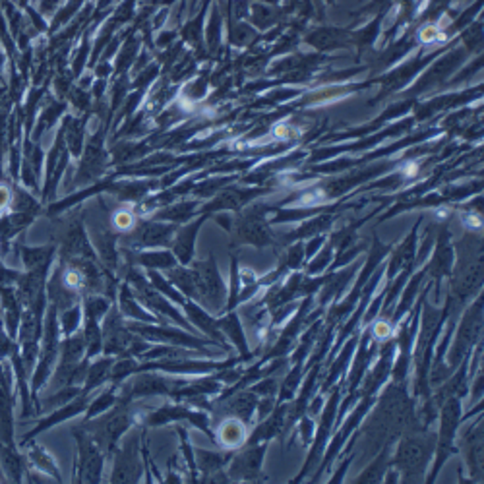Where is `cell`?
<instances>
[{
	"label": "cell",
	"instance_id": "cell-1",
	"mask_svg": "<svg viewBox=\"0 0 484 484\" xmlns=\"http://www.w3.org/2000/svg\"><path fill=\"white\" fill-rule=\"evenodd\" d=\"M395 455L391 457V467L399 473L403 483H420L425 478L426 467L430 465L436 452V434L428 430L407 432L399 436Z\"/></svg>",
	"mask_w": 484,
	"mask_h": 484
},
{
	"label": "cell",
	"instance_id": "cell-2",
	"mask_svg": "<svg viewBox=\"0 0 484 484\" xmlns=\"http://www.w3.org/2000/svg\"><path fill=\"white\" fill-rule=\"evenodd\" d=\"M454 333V343L447 347V362L449 366L457 368V364L473 353V347L481 343V333H483V297L481 292L474 297L469 308H465L463 316L457 322Z\"/></svg>",
	"mask_w": 484,
	"mask_h": 484
},
{
	"label": "cell",
	"instance_id": "cell-3",
	"mask_svg": "<svg viewBox=\"0 0 484 484\" xmlns=\"http://www.w3.org/2000/svg\"><path fill=\"white\" fill-rule=\"evenodd\" d=\"M440 415V432L436 434V461L432 473L426 476V483H434L436 474L444 463L455 454V432L457 426L461 425V399L459 397H447L438 409Z\"/></svg>",
	"mask_w": 484,
	"mask_h": 484
},
{
	"label": "cell",
	"instance_id": "cell-4",
	"mask_svg": "<svg viewBox=\"0 0 484 484\" xmlns=\"http://www.w3.org/2000/svg\"><path fill=\"white\" fill-rule=\"evenodd\" d=\"M188 266L196 273V279H198V285L202 290L203 308L212 310L215 314H223L225 304H227V287L223 283L221 273L217 270L213 254H210L207 260L190 261Z\"/></svg>",
	"mask_w": 484,
	"mask_h": 484
},
{
	"label": "cell",
	"instance_id": "cell-5",
	"mask_svg": "<svg viewBox=\"0 0 484 484\" xmlns=\"http://www.w3.org/2000/svg\"><path fill=\"white\" fill-rule=\"evenodd\" d=\"M128 283L134 287V295L138 297V300H142L149 310H153L155 314H157V318H169L174 324H178L183 329H186V331H192L194 328L188 324V319L184 318L183 314L176 310V306H174L171 300L163 297L159 290H155L151 287V283H147L140 271H128Z\"/></svg>",
	"mask_w": 484,
	"mask_h": 484
},
{
	"label": "cell",
	"instance_id": "cell-6",
	"mask_svg": "<svg viewBox=\"0 0 484 484\" xmlns=\"http://www.w3.org/2000/svg\"><path fill=\"white\" fill-rule=\"evenodd\" d=\"M341 386H343V380H339V384L333 386V391H329L331 397H329V401L326 403V407L322 409V413H319L322 418H319L318 430L314 432L316 438H314V442H312V449H310L308 457H306V463H304L302 471H300L299 476H297L292 483H300V481H302V478H304V476L314 469V465L318 463L319 457H322V454H324L329 436H331V428H333V425H335V416H337V409H339V397H341Z\"/></svg>",
	"mask_w": 484,
	"mask_h": 484
},
{
	"label": "cell",
	"instance_id": "cell-7",
	"mask_svg": "<svg viewBox=\"0 0 484 484\" xmlns=\"http://www.w3.org/2000/svg\"><path fill=\"white\" fill-rule=\"evenodd\" d=\"M128 329L140 333L142 337L149 339V341H157V343H163V345H178V347L196 348L202 355H207V357H215L217 355V353H210L207 347H205L207 343L210 345H217L215 341H203V339L188 333L186 329H176L171 328V326H145V324H130Z\"/></svg>",
	"mask_w": 484,
	"mask_h": 484
},
{
	"label": "cell",
	"instance_id": "cell-8",
	"mask_svg": "<svg viewBox=\"0 0 484 484\" xmlns=\"http://www.w3.org/2000/svg\"><path fill=\"white\" fill-rule=\"evenodd\" d=\"M132 415L126 409V405L116 407L115 411H111L109 415L99 418L95 422H87L86 428L91 430V438L99 447H103L105 452H113L116 442L120 440V436L132 426Z\"/></svg>",
	"mask_w": 484,
	"mask_h": 484
},
{
	"label": "cell",
	"instance_id": "cell-9",
	"mask_svg": "<svg viewBox=\"0 0 484 484\" xmlns=\"http://www.w3.org/2000/svg\"><path fill=\"white\" fill-rule=\"evenodd\" d=\"M232 236L236 244H250L256 248H266L273 244V232L266 221V207H254L239 217Z\"/></svg>",
	"mask_w": 484,
	"mask_h": 484
},
{
	"label": "cell",
	"instance_id": "cell-10",
	"mask_svg": "<svg viewBox=\"0 0 484 484\" xmlns=\"http://www.w3.org/2000/svg\"><path fill=\"white\" fill-rule=\"evenodd\" d=\"M376 397L378 395H362L358 397L360 399V403L357 405V409L348 415L347 422H343V426H341V430H339V434H335V438H333V442H331V445L329 447H326L324 452H326V455H324V459H322V465H319V469L314 473V483L318 481L319 476H322V473L328 469L329 465L335 461V457H337L339 454H341V449H343V445H345V442H347L348 438H351V434L355 432L358 428V425L362 422V418L366 416V413L374 407V403H376Z\"/></svg>",
	"mask_w": 484,
	"mask_h": 484
},
{
	"label": "cell",
	"instance_id": "cell-11",
	"mask_svg": "<svg viewBox=\"0 0 484 484\" xmlns=\"http://www.w3.org/2000/svg\"><path fill=\"white\" fill-rule=\"evenodd\" d=\"M268 442L246 445L241 454L232 455L229 461V478H241V481H260L263 478L261 474V465L266 457Z\"/></svg>",
	"mask_w": 484,
	"mask_h": 484
},
{
	"label": "cell",
	"instance_id": "cell-12",
	"mask_svg": "<svg viewBox=\"0 0 484 484\" xmlns=\"http://www.w3.org/2000/svg\"><path fill=\"white\" fill-rule=\"evenodd\" d=\"M178 420H188L192 422L196 428L203 430L207 436H212L213 432L210 428V420H207V415L202 413V411H192L190 407L186 405H174V403H167V405L159 407L157 411L149 413L145 416V426H161L169 425V422H178Z\"/></svg>",
	"mask_w": 484,
	"mask_h": 484
},
{
	"label": "cell",
	"instance_id": "cell-13",
	"mask_svg": "<svg viewBox=\"0 0 484 484\" xmlns=\"http://www.w3.org/2000/svg\"><path fill=\"white\" fill-rule=\"evenodd\" d=\"M454 261L455 248L454 244H452V234H449V231L445 227H442L438 231L432 260L426 263V275L430 277L432 283H436L438 289H440V281L449 277V273L454 270Z\"/></svg>",
	"mask_w": 484,
	"mask_h": 484
},
{
	"label": "cell",
	"instance_id": "cell-14",
	"mask_svg": "<svg viewBox=\"0 0 484 484\" xmlns=\"http://www.w3.org/2000/svg\"><path fill=\"white\" fill-rule=\"evenodd\" d=\"M80 447V483H99L103 471V455L93 438L82 430H76Z\"/></svg>",
	"mask_w": 484,
	"mask_h": 484
},
{
	"label": "cell",
	"instance_id": "cell-15",
	"mask_svg": "<svg viewBox=\"0 0 484 484\" xmlns=\"http://www.w3.org/2000/svg\"><path fill=\"white\" fill-rule=\"evenodd\" d=\"M461 449L469 474L474 481L483 478V416H476L473 425L469 426L461 436Z\"/></svg>",
	"mask_w": 484,
	"mask_h": 484
},
{
	"label": "cell",
	"instance_id": "cell-16",
	"mask_svg": "<svg viewBox=\"0 0 484 484\" xmlns=\"http://www.w3.org/2000/svg\"><path fill=\"white\" fill-rule=\"evenodd\" d=\"M138 434H132L116 455L113 483H138L142 476V463L138 454Z\"/></svg>",
	"mask_w": 484,
	"mask_h": 484
},
{
	"label": "cell",
	"instance_id": "cell-17",
	"mask_svg": "<svg viewBox=\"0 0 484 484\" xmlns=\"http://www.w3.org/2000/svg\"><path fill=\"white\" fill-rule=\"evenodd\" d=\"M312 302H314V299H312V295H310V297H306V300L300 304V312H297L295 318L290 319L289 324L285 326L281 337L277 339V343L273 345L271 351H268V355H266V358H263L261 362H268V360H273V358H279L287 355L290 345L295 343V339L299 337V333L302 331V326H306V318H308V312L310 308H312Z\"/></svg>",
	"mask_w": 484,
	"mask_h": 484
},
{
	"label": "cell",
	"instance_id": "cell-18",
	"mask_svg": "<svg viewBox=\"0 0 484 484\" xmlns=\"http://www.w3.org/2000/svg\"><path fill=\"white\" fill-rule=\"evenodd\" d=\"M183 306L184 310H186V318H188V322H192L196 328L202 329L203 333L212 339V341H215L225 353H229V345L225 343V335H223L221 329L217 326V319L213 318L212 314L203 308V306H200L198 302H194V300H186Z\"/></svg>",
	"mask_w": 484,
	"mask_h": 484
},
{
	"label": "cell",
	"instance_id": "cell-19",
	"mask_svg": "<svg viewBox=\"0 0 484 484\" xmlns=\"http://www.w3.org/2000/svg\"><path fill=\"white\" fill-rule=\"evenodd\" d=\"M416 229H418V225H416L415 229L411 231V234L407 236L405 241L401 242L399 246H397L395 250H393V254H391V258H389V261H387L386 266V275L387 279L391 281L393 277H395L399 271L403 270H415V256H416Z\"/></svg>",
	"mask_w": 484,
	"mask_h": 484
},
{
	"label": "cell",
	"instance_id": "cell-20",
	"mask_svg": "<svg viewBox=\"0 0 484 484\" xmlns=\"http://www.w3.org/2000/svg\"><path fill=\"white\" fill-rule=\"evenodd\" d=\"M287 409H289L287 403H279V405L271 411L270 415L261 420L260 425H258V428L252 432V436L246 440V442H244V444L254 445V444H260V442H270L271 438H275L277 434H281V432H283V428H285Z\"/></svg>",
	"mask_w": 484,
	"mask_h": 484
},
{
	"label": "cell",
	"instance_id": "cell-21",
	"mask_svg": "<svg viewBox=\"0 0 484 484\" xmlns=\"http://www.w3.org/2000/svg\"><path fill=\"white\" fill-rule=\"evenodd\" d=\"M176 232L174 225H161V223H147L142 229L134 232V244L142 248H153V246H169Z\"/></svg>",
	"mask_w": 484,
	"mask_h": 484
},
{
	"label": "cell",
	"instance_id": "cell-22",
	"mask_svg": "<svg viewBox=\"0 0 484 484\" xmlns=\"http://www.w3.org/2000/svg\"><path fill=\"white\" fill-rule=\"evenodd\" d=\"M203 221H205V217H200L198 221L186 225V227H183L180 231L176 232V236H174V241L171 242V246H173V254L174 258L178 260V263L188 266V263L192 261L196 236H198V231H200Z\"/></svg>",
	"mask_w": 484,
	"mask_h": 484
},
{
	"label": "cell",
	"instance_id": "cell-23",
	"mask_svg": "<svg viewBox=\"0 0 484 484\" xmlns=\"http://www.w3.org/2000/svg\"><path fill=\"white\" fill-rule=\"evenodd\" d=\"M213 440L217 444L229 449V452H234L236 447H241L246 442V428H244V422L234 418V416H225L219 428L215 430L213 434Z\"/></svg>",
	"mask_w": 484,
	"mask_h": 484
},
{
	"label": "cell",
	"instance_id": "cell-24",
	"mask_svg": "<svg viewBox=\"0 0 484 484\" xmlns=\"http://www.w3.org/2000/svg\"><path fill=\"white\" fill-rule=\"evenodd\" d=\"M217 326L221 329V333L225 335V339L232 341V345L239 348L241 353V360H246L250 358V348H248V341H246V335L242 331V324L239 319V314L234 310H229L225 316L217 319Z\"/></svg>",
	"mask_w": 484,
	"mask_h": 484
},
{
	"label": "cell",
	"instance_id": "cell-25",
	"mask_svg": "<svg viewBox=\"0 0 484 484\" xmlns=\"http://www.w3.org/2000/svg\"><path fill=\"white\" fill-rule=\"evenodd\" d=\"M358 270V263H353V266H348V268H345V270L341 271H331V275H328V277H324V289H322V292H319V308H324L328 302H331L333 299H337L339 295L345 290V287H347L348 283H351V279H353V275L357 273Z\"/></svg>",
	"mask_w": 484,
	"mask_h": 484
},
{
	"label": "cell",
	"instance_id": "cell-26",
	"mask_svg": "<svg viewBox=\"0 0 484 484\" xmlns=\"http://www.w3.org/2000/svg\"><path fill=\"white\" fill-rule=\"evenodd\" d=\"M357 345H358V333H355V335L347 341V345L343 347V351H341V355H339L337 360H335V362L331 364V368H329L328 376H326L324 384H322V391H324V393H329V391H331V387L337 384V380H345V376H347L348 362H351V358H353V355H355V348H357Z\"/></svg>",
	"mask_w": 484,
	"mask_h": 484
},
{
	"label": "cell",
	"instance_id": "cell-27",
	"mask_svg": "<svg viewBox=\"0 0 484 484\" xmlns=\"http://www.w3.org/2000/svg\"><path fill=\"white\" fill-rule=\"evenodd\" d=\"M426 277H428V275H426V268H422L416 275H413V279H409V285H407L405 290H403V295L397 299L395 308H393L395 310V314H391V318H389L391 328H395L397 324L403 319V316H405L407 312H411L413 302H415L416 295H418V290H420V285H422V281H425Z\"/></svg>",
	"mask_w": 484,
	"mask_h": 484
},
{
	"label": "cell",
	"instance_id": "cell-28",
	"mask_svg": "<svg viewBox=\"0 0 484 484\" xmlns=\"http://www.w3.org/2000/svg\"><path fill=\"white\" fill-rule=\"evenodd\" d=\"M391 467V444L384 445L362 473L355 478V483H384V474Z\"/></svg>",
	"mask_w": 484,
	"mask_h": 484
},
{
	"label": "cell",
	"instance_id": "cell-29",
	"mask_svg": "<svg viewBox=\"0 0 484 484\" xmlns=\"http://www.w3.org/2000/svg\"><path fill=\"white\" fill-rule=\"evenodd\" d=\"M120 312L124 314L126 318L140 319V322H144V324H155V322H159L157 316H151L149 312H145V310L142 308V304L138 302L134 292L130 290L128 285H122V287H120Z\"/></svg>",
	"mask_w": 484,
	"mask_h": 484
},
{
	"label": "cell",
	"instance_id": "cell-30",
	"mask_svg": "<svg viewBox=\"0 0 484 484\" xmlns=\"http://www.w3.org/2000/svg\"><path fill=\"white\" fill-rule=\"evenodd\" d=\"M232 454H219V452H205V449H196V465H198V469L202 471L205 476L203 478H207V476H212V474L219 473V471H223V467L231 461Z\"/></svg>",
	"mask_w": 484,
	"mask_h": 484
},
{
	"label": "cell",
	"instance_id": "cell-31",
	"mask_svg": "<svg viewBox=\"0 0 484 484\" xmlns=\"http://www.w3.org/2000/svg\"><path fill=\"white\" fill-rule=\"evenodd\" d=\"M132 261L145 268V270H169V268H174L178 263L173 252L167 250L140 252V254H136V258Z\"/></svg>",
	"mask_w": 484,
	"mask_h": 484
},
{
	"label": "cell",
	"instance_id": "cell-32",
	"mask_svg": "<svg viewBox=\"0 0 484 484\" xmlns=\"http://www.w3.org/2000/svg\"><path fill=\"white\" fill-rule=\"evenodd\" d=\"M86 395L87 393H84V395L80 397L77 401H72V403H68L64 409H60L58 413H55V415H50L47 418V420H43L41 425L33 430V432H29V436H28V440L31 438V436H35V434H39L41 430H45V428H48V426H53V425H58V422H62V420H66V418H70V416H74V415H77V413H82L84 409H86V405H87V399H86Z\"/></svg>",
	"mask_w": 484,
	"mask_h": 484
},
{
	"label": "cell",
	"instance_id": "cell-33",
	"mask_svg": "<svg viewBox=\"0 0 484 484\" xmlns=\"http://www.w3.org/2000/svg\"><path fill=\"white\" fill-rule=\"evenodd\" d=\"M147 277H149L151 287H153L155 290H159V292H161L163 297H167V299L171 300V302H176V304H180V306H183L184 302H186L183 295H180V290L176 289L171 281L165 279L163 275H161V273H159L157 270L147 271Z\"/></svg>",
	"mask_w": 484,
	"mask_h": 484
},
{
	"label": "cell",
	"instance_id": "cell-34",
	"mask_svg": "<svg viewBox=\"0 0 484 484\" xmlns=\"http://www.w3.org/2000/svg\"><path fill=\"white\" fill-rule=\"evenodd\" d=\"M111 366H113V358H101V360H97V362H93L91 366L87 368L86 391L84 393L95 389L99 384H103L106 378H109V374H111Z\"/></svg>",
	"mask_w": 484,
	"mask_h": 484
},
{
	"label": "cell",
	"instance_id": "cell-35",
	"mask_svg": "<svg viewBox=\"0 0 484 484\" xmlns=\"http://www.w3.org/2000/svg\"><path fill=\"white\" fill-rule=\"evenodd\" d=\"M55 248H24V261L29 270H48Z\"/></svg>",
	"mask_w": 484,
	"mask_h": 484
},
{
	"label": "cell",
	"instance_id": "cell-36",
	"mask_svg": "<svg viewBox=\"0 0 484 484\" xmlns=\"http://www.w3.org/2000/svg\"><path fill=\"white\" fill-rule=\"evenodd\" d=\"M319 329H322V322H316V324H312V328H310L308 331H304L302 341H300V347L295 351L292 364H304V360H306V357H308V353L312 351V347L316 345V337H318Z\"/></svg>",
	"mask_w": 484,
	"mask_h": 484
},
{
	"label": "cell",
	"instance_id": "cell-37",
	"mask_svg": "<svg viewBox=\"0 0 484 484\" xmlns=\"http://www.w3.org/2000/svg\"><path fill=\"white\" fill-rule=\"evenodd\" d=\"M331 258H333V246L328 242L324 248L316 252V256H312V261L306 266V275H322L331 266Z\"/></svg>",
	"mask_w": 484,
	"mask_h": 484
},
{
	"label": "cell",
	"instance_id": "cell-38",
	"mask_svg": "<svg viewBox=\"0 0 484 484\" xmlns=\"http://www.w3.org/2000/svg\"><path fill=\"white\" fill-rule=\"evenodd\" d=\"M29 459H31V463L35 465V467H39L41 471H45V473L53 474L57 481H60V474H58V469L57 465H55V461L50 459V455L43 449V447H37V445H33L31 449H29Z\"/></svg>",
	"mask_w": 484,
	"mask_h": 484
},
{
	"label": "cell",
	"instance_id": "cell-39",
	"mask_svg": "<svg viewBox=\"0 0 484 484\" xmlns=\"http://www.w3.org/2000/svg\"><path fill=\"white\" fill-rule=\"evenodd\" d=\"M304 368H306L304 364H295L292 370L285 376V382H283V387H281L279 391V401H290V399H292L297 387L300 386V378L304 374V372H302Z\"/></svg>",
	"mask_w": 484,
	"mask_h": 484
},
{
	"label": "cell",
	"instance_id": "cell-40",
	"mask_svg": "<svg viewBox=\"0 0 484 484\" xmlns=\"http://www.w3.org/2000/svg\"><path fill=\"white\" fill-rule=\"evenodd\" d=\"M231 261V292L227 295L225 312L236 308V306H239V297H241V273H239V263H236V258H234V256H232Z\"/></svg>",
	"mask_w": 484,
	"mask_h": 484
},
{
	"label": "cell",
	"instance_id": "cell-41",
	"mask_svg": "<svg viewBox=\"0 0 484 484\" xmlns=\"http://www.w3.org/2000/svg\"><path fill=\"white\" fill-rule=\"evenodd\" d=\"M84 308H86V318L99 319L106 314V310H109V300L99 297V295H89V297H86Z\"/></svg>",
	"mask_w": 484,
	"mask_h": 484
},
{
	"label": "cell",
	"instance_id": "cell-42",
	"mask_svg": "<svg viewBox=\"0 0 484 484\" xmlns=\"http://www.w3.org/2000/svg\"><path fill=\"white\" fill-rule=\"evenodd\" d=\"M80 318H82V308H80V304H74V306H70V308H66L62 312L60 324H62L64 335H72V333L76 331L77 326H80Z\"/></svg>",
	"mask_w": 484,
	"mask_h": 484
},
{
	"label": "cell",
	"instance_id": "cell-43",
	"mask_svg": "<svg viewBox=\"0 0 484 484\" xmlns=\"http://www.w3.org/2000/svg\"><path fill=\"white\" fill-rule=\"evenodd\" d=\"M196 203H180V205H173L169 210L159 213L157 219H169V221H186L190 217V213L194 212Z\"/></svg>",
	"mask_w": 484,
	"mask_h": 484
},
{
	"label": "cell",
	"instance_id": "cell-44",
	"mask_svg": "<svg viewBox=\"0 0 484 484\" xmlns=\"http://www.w3.org/2000/svg\"><path fill=\"white\" fill-rule=\"evenodd\" d=\"M134 372H138L136 360L124 358V360H118L115 366L111 368V374H109V376L113 378V382H120V380H124L126 376H130V374H134Z\"/></svg>",
	"mask_w": 484,
	"mask_h": 484
},
{
	"label": "cell",
	"instance_id": "cell-45",
	"mask_svg": "<svg viewBox=\"0 0 484 484\" xmlns=\"http://www.w3.org/2000/svg\"><path fill=\"white\" fill-rule=\"evenodd\" d=\"M113 403H116V397L113 391H106V393H103L101 397H97L95 401L91 403V407H89V411H87V418H93V416L99 415V413H103V411L109 409Z\"/></svg>",
	"mask_w": 484,
	"mask_h": 484
},
{
	"label": "cell",
	"instance_id": "cell-46",
	"mask_svg": "<svg viewBox=\"0 0 484 484\" xmlns=\"http://www.w3.org/2000/svg\"><path fill=\"white\" fill-rule=\"evenodd\" d=\"M134 213L128 212V210H120L113 215V225H115L116 231H130L134 227Z\"/></svg>",
	"mask_w": 484,
	"mask_h": 484
},
{
	"label": "cell",
	"instance_id": "cell-47",
	"mask_svg": "<svg viewBox=\"0 0 484 484\" xmlns=\"http://www.w3.org/2000/svg\"><path fill=\"white\" fill-rule=\"evenodd\" d=\"M277 382L275 380H270V378H266V380H261V382H256L254 386H252V391L256 393V395H275L277 393Z\"/></svg>",
	"mask_w": 484,
	"mask_h": 484
},
{
	"label": "cell",
	"instance_id": "cell-48",
	"mask_svg": "<svg viewBox=\"0 0 484 484\" xmlns=\"http://www.w3.org/2000/svg\"><path fill=\"white\" fill-rule=\"evenodd\" d=\"M314 428H316L314 418H310V416H302V418H300V434H302V442H304V444H310V442H312Z\"/></svg>",
	"mask_w": 484,
	"mask_h": 484
},
{
	"label": "cell",
	"instance_id": "cell-49",
	"mask_svg": "<svg viewBox=\"0 0 484 484\" xmlns=\"http://www.w3.org/2000/svg\"><path fill=\"white\" fill-rule=\"evenodd\" d=\"M324 242H326V236H314L308 244H304V258H312L319 250V246H324Z\"/></svg>",
	"mask_w": 484,
	"mask_h": 484
},
{
	"label": "cell",
	"instance_id": "cell-50",
	"mask_svg": "<svg viewBox=\"0 0 484 484\" xmlns=\"http://www.w3.org/2000/svg\"><path fill=\"white\" fill-rule=\"evenodd\" d=\"M353 461H355V452H353V454L348 455L347 459H345V461L341 463V467H339L337 473H335V474H333V476H331V483H341V478H343V474H345V471H347V469H348V465L353 463Z\"/></svg>",
	"mask_w": 484,
	"mask_h": 484
},
{
	"label": "cell",
	"instance_id": "cell-51",
	"mask_svg": "<svg viewBox=\"0 0 484 484\" xmlns=\"http://www.w3.org/2000/svg\"><path fill=\"white\" fill-rule=\"evenodd\" d=\"M481 397H483V372H481V370H476V380H474V386H473L474 403H478V401H481Z\"/></svg>",
	"mask_w": 484,
	"mask_h": 484
},
{
	"label": "cell",
	"instance_id": "cell-52",
	"mask_svg": "<svg viewBox=\"0 0 484 484\" xmlns=\"http://www.w3.org/2000/svg\"><path fill=\"white\" fill-rule=\"evenodd\" d=\"M8 203H10V190L6 188V186H0V212H4Z\"/></svg>",
	"mask_w": 484,
	"mask_h": 484
},
{
	"label": "cell",
	"instance_id": "cell-53",
	"mask_svg": "<svg viewBox=\"0 0 484 484\" xmlns=\"http://www.w3.org/2000/svg\"><path fill=\"white\" fill-rule=\"evenodd\" d=\"M8 348H12V341L6 335L0 333V357H4L8 353Z\"/></svg>",
	"mask_w": 484,
	"mask_h": 484
}]
</instances>
